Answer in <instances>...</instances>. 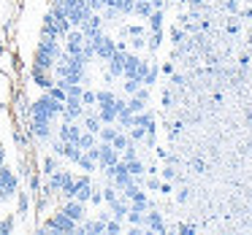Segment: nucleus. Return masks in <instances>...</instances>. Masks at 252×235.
I'll return each mask as SVG.
<instances>
[{
    "label": "nucleus",
    "mask_w": 252,
    "mask_h": 235,
    "mask_svg": "<svg viewBox=\"0 0 252 235\" xmlns=\"http://www.w3.org/2000/svg\"><path fill=\"white\" fill-rule=\"evenodd\" d=\"M192 170H195V173H203V170H206V162H203V159H192Z\"/></svg>",
    "instance_id": "obj_40"
},
{
    "label": "nucleus",
    "mask_w": 252,
    "mask_h": 235,
    "mask_svg": "<svg viewBox=\"0 0 252 235\" xmlns=\"http://www.w3.org/2000/svg\"><path fill=\"white\" fill-rule=\"evenodd\" d=\"M155 152H158V157H160V159H168V152H165V149L155 146Z\"/></svg>",
    "instance_id": "obj_46"
},
{
    "label": "nucleus",
    "mask_w": 252,
    "mask_h": 235,
    "mask_svg": "<svg viewBox=\"0 0 252 235\" xmlns=\"http://www.w3.org/2000/svg\"><path fill=\"white\" fill-rule=\"evenodd\" d=\"M117 132H120V127H114V125H103V127H100V132H98L100 143H111Z\"/></svg>",
    "instance_id": "obj_19"
},
{
    "label": "nucleus",
    "mask_w": 252,
    "mask_h": 235,
    "mask_svg": "<svg viewBox=\"0 0 252 235\" xmlns=\"http://www.w3.org/2000/svg\"><path fill=\"white\" fill-rule=\"evenodd\" d=\"M87 203H93V206H100V203H103V189L93 184V195H90V200H87Z\"/></svg>",
    "instance_id": "obj_33"
},
{
    "label": "nucleus",
    "mask_w": 252,
    "mask_h": 235,
    "mask_svg": "<svg viewBox=\"0 0 252 235\" xmlns=\"http://www.w3.org/2000/svg\"><path fill=\"white\" fill-rule=\"evenodd\" d=\"M95 143H98V135H93V132H87V130H82V135H79V141H76V146L82 149V152H87V149H93Z\"/></svg>",
    "instance_id": "obj_17"
},
{
    "label": "nucleus",
    "mask_w": 252,
    "mask_h": 235,
    "mask_svg": "<svg viewBox=\"0 0 252 235\" xmlns=\"http://www.w3.org/2000/svg\"><path fill=\"white\" fill-rule=\"evenodd\" d=\"M160 173H163V179H165V181H174V179H176V170H174V165H171V162L165 165V168L160 170Z\"/></svg>",
    "instance_id": "obj_36"
},
{
    "label": "nucleus",
    "mask_w": 252,
    "mask_h": 235,
    "mask_svg": "<svg viewBox=\"0 0 252 235\" xmlns=\"http://www.w3.org/2000/svg\"><path fill=\"white\" fill-rule=\"evenodd\" d=\"M225 8L230 14H239V0H225Z\"/></svg>",
    "instance_id": "obj_39"
},
{
    "label": "nucleus",
    "mask_w": 252,
    "mask_h": 235,
    "mask_svg": "<svg viewBox=\"0 0 252 235\" xmlns=\"http://www.w3.org/2000/svg\"><path fill=\"white\" fill-rule=\"evenodd\" d=\"M76 165H79V168L84 170V173H93V170L98 168V162H95V159H90V157H87V154H84V152H82V157L76 159Z\"/></svg>",
    "instance_id": "obj_24"
},
{
    "label": "nucleus",
    "mask_w": 252,
    "mask_h": 235,
    "mask_svg": "<svg viewBox=\"0 0 252 235\" xmlns=\"http://www.w3.org/2000/svg\"><path fill=\"white\" fill-rule=\"evenodd\" d=\"M41 168H44V170H41V173H44V176H52V173H55V170H60L63 165L57 162V154H55V157H44V165H41Z\"/></svg>",
    "instance_id": "obj_23"
},
{
    "label": "nucleus",
    "mask_w": 252,
    "mask_h": 235,
    "mask_svg": "<svg viewBox=\"0 0 252 235\" xmlns=\"http://www.w3.org/2000/svg\"><path fill=\"white\" fill-rule=\"evenodd\" d=\"M144 213H147V211H138V208H130L125 219H127L130 224H141V227H144Z\"/></svg>",
    "instance_id": "obj_27"
},
{
    "label": "nucleus",
    "mask_w": 252,
    "mask_h": 235,
    "mask_svg": "<svg viewBox=\"0 0 252 235\" xmlns=\"http://www.w3.org/2000/svg\"><path fill=\"white\" fill-rule=\"evenodd\" d=\"M158 73H160V68H158V65H155V62H152V65H149V71L144 73L141 84H144V87H149V89H152V87H155V81H158Z\"/></svg>",
    "instance_id": "obj_21"
},
{
    "label": "nucleus",
    "mask_w": 252,
    "mask_h": 235,
    "mask_svg": "<svg viewBox=\"0 0 252 235\" xmlns=\"http://www.w3.org/2000/svg\"><path fill=\"white\" fill-rule=\"evenodd\" d=\"M171 44H174V46L185 44V30H182V27H171Z\"/></svg>",
    "instance_id": "obj_31"
},
{
    "label": "nucleus",
    "mask_w": 252,
    "mask_h": 235,
    "mask_svg": "<svg viewBox=\"0 0 252 235\" xmlns=\"http://www.w3.org/2000/svg\"><path fill=\"white\" fill-rule=\"evenodd\" d=\"M30 114H44V116H49V119L57 125V122H60V116H63V103H60V100H55L49 92H44L38 100H33Z\"/></svg>",
    "instance_id": "obj_2"
},
{
    "label": "nucleus",
    "mask_w": 252,
    "mask_h": 235,
    "mask_svg": "<svg viewBox=\"0 0 252 235\" xmlns=\"http://www.w3.org/2000/svg\"><path fill=\"white\" fill-rule=\"evenodd\" d=\"M144 186H147L149 192H160V181L155 179V173H152V179H144Z\"/></svg>",
    "instance_id": "obj_35"
},
{
    "label": "nucleus",
    "mask_w": 252,
    "mask_h": 235,
    "mask_svg": "<svg viewBox=\"0 0 252 235\" xmlns=\"http://www.w3.org/2000/svg\"><path fill=\"white\" fill-rule=\"evenodd\" d=\"M203 6V0H190V8H201Z\"/></svg>",
    "instance_id": "obj_49"
},
{
    "label": "nucleus",
    "mask_w": 252,
    "mask_h": 235,
    "mask_svg": "<svg viewBox=\"0 0 252 235\" xmlns=\"http://www.w3.org/2000/svg\"><path fill=\"white\" fill-rule=\"evenodd\" d=\"M79 135H82V125H76V122H63V125L57 127V138H60V141L76 143Z\"/></svg>",
    "instance_id": "obj_8"
},
{
    "label": "nucleus",
    "mask_w": 252,
    "mask_h": 235,
    "mask_svg": "<svg viewBox=\"0 0 252 235\" xmlns=\"http://www.w3.org/2000/svg\"><path fill=\"white\" fill-rule=\"evenodd\" d=\"M163 19H165L163 8H155V11L147 17V27H149V33H158V30H163Z\"/></svg>",
    "instance_id": "obj_14"
},
{
    "label": "nucleus",
    "mask_w": 252,
    "mask_h": 235,
    "mask_svg": "<svg viewBox=\"0 0 252 235\" xmlns=\"http://www.w3.org/2000/svg\"><path fill=\"white\" fill-rule=\"evenodd\" d=\"M171 192H174V189H171L168 181H165V184H160V195H171Z\"/></svg>",
    "instance_id": "obj_45"
},
{
    "label": "nucleus",
    "mask_w": 252,
    "mask_h": 235,
    "mask_svg": "<svg viewBox=\"0 0 252 235\" xmlns=\"http://www.w3.org/2000/svg\"><path fill=\"white\" fill-rule=\"evenodd\" d=\"M171 103H174V95H171V89H165V92H163V105H165V108H171Z\"/></svg>",
    "instance_id": "obj_41"
},
{
    "label": "nucleus",
    "mask_w": 252,
    "mask_h": 235,
    "mask_svg": "<svg viewBox=\"0 0 252 235\" xmlns=\"http://www.w3.org/2000/svg\"><path fill=\"white\" fill-rule=\"evenodd\" d=\"M144 230H147V233H160V235L168 233V227H165V222H163V213L149 208V213H144Z\"/></svg>",
    "instance_id": "obj_7"
},
{
    "label": "nucleus",
    "mask_w": 252,
    "mask_h": 235,
    "mask_svg": "<svg viewBox=\"0 0 252 235\" xmlns=\"http://www.w3.org/2000/svg\"><path fill=\"white\" fill-rule=\"evenodd\" d=\"M49 224H52V230H55V233L60 235V233H76V224H79V222H73V219L68 216V213L57 211V213H52Z\"/></svg>",
    "instance_id": "obj_6"
},
{
    "label": "nucleus",
    "mask_w": 252,
    "mask_h": 235,
    "mask_svg": "<svg viewBox=\"0 0 252 235\" xmlns=\"http://www.w3.org/2000/svg\"><path fill=\"white\" fill-rule=\"evenodd\" d=\"M160 46H163V30H158V33H152V35L147 38V49H149V52H158Z\"/></svg>",
    "instance_id": "obj_25"
},
{
    "label": "nucleus",
    "mask_w": 252,
    "mask_h": 235,
    "mask_svg": "<svg viewBox=\"0 0 252 235\" xmlns=\"http://www.w3.org/2000/svg\"><path fill=\"white\" fill-rule=\"evenodd\" d=\"M90 195H93V181H90V173H84V176H79V179H76L73 197H76V200H82V203H87Z\"/></svg>",
    "instance_id": "obj_9"
},
{
    "label": "nucleus",
    "mask_w": 252,
    "mask_h": 235,
    "mask_svg": "<svg viewBox=\"0 0 252 235\" xmlns=\"http://www.w3.org/2000/svg\"><path fill=\"white\" fill-rule=\"evenodd\" d=\"M38 189H41V170H35V173L30 176V192L38 195Z\"/></svg>",
    "instance_id": "obj_34"
},
{
    "label": "nucleus",
    "mask_w": 252,
    "mask_h": 235,
    "mask_svg": "<svg viewBox=\"0 0 252 235\" xmlns=\"http://www.w3.org/2000/svg\"><path fill=\"white\" fill-rule=\"evenodd\" d=\"M33 84L38 89H49L52 84H55V76H52V71H44V68H38V65H33Z\"/></svg>",
    "instance_id": "obj_10"
},
{
    "label": "nucleus",
    "mask_w": 252,
    "mask_h": 235,
    "mask_svg": "<svg viewBox=\"0 0 252 235\" xmlns=\"http://www.w3.org/2000/svg\"><path fill=\"white\" fill-rule=\"evenodd\" d=\"M28 130H30V135H33L35 141L49 143L52 138H55V122H52L49 116H44V114H30Z\"/></svg>",
    "instance_id": "obj_1"
},
{
    "label": "nucleus",
    "mask_w": 252,
    "mask_h": 235,
    "mask_svg": "<svg viewBox=\"0 0 252 235\" xmlns=\"http://www.w3.org/2000/svg\"><path fill=\"white\" fill-rule=\"evenodd\" d=\"M82 105H84V108H93V105H98V95L90 92V89H84V92H82Z\"/></svg>",
    "instance_id": "obj_28"
},
{
    "label": "nucleus",
    "mask_w": 252,
    "mask_h": 235,
    "mask_svg": "<svg viewBox=\"0 0 252 235\" xmlns=\"http://www.w3.org/2000/svg\"><path fill=\"white\" fill-rule=\"evenodd\" d=\"M176 200H179V203H187V200H190V189H179V195H176Z\"/></svg>",
    "instance_id": "obj_43"
},
{
    "label": "nucleus",
    "mask_w": 252,
    "mask_h": 235,
    "mask_svg": "<svg viewBox=\"0 0 252 235\" xmlns=\"http://www.w3.org/2000/svg\"><path fill=\"white\" fill-rule=\"evenodd\" d=\"M100 127H103V122L98 119V114H87V111H84V116H82V130H87V132H93V135H98Z\"/></svg>",
    "instance_id": "obj_12"
},
{
    "label": "nucleus",
    "mask_w": 252,
    "mask_h": 235,
    "mask_svg": "<svg viewBox=\"0 0 252 235\" xmlns=\"http://www.w3.org/2000/svg\"><path fill=\"white\" fill-rule=\"evenodd\" d=\"M122 35H130V38H136V35H147V30L138 27V25H127V27H122Z\"/></svg>",
    "instance_id": "obj_29"
},
{
    "label": "nucleus",
    "mask_w": 252,
    "mask_h": 235,
    "mask_svg": "<svg viewBox=\"0 0 252 235\" xmlns=\"http://www.w3.org/2000/svg\"><path fill=\"white\" fill-rule=\"evenodd\" d=\"M55 57L49 54V52H44V49H35V65L38 68H44V71H52L55 68Z\"/></svg>",
    "instance_id": "obj_15"
},
{
    "label": "nucleus",
    "mask_w": 252,
    "mask_h": 235,
    "mask_svg": "<svg viewBox=\"0 0 252 235\" xmlns=\"http://www.w3.org/2000/svg\"><path fill=\"white\" fill-rule=\"evenodd\" d=\"M122 162L127 165V170H130V176H133V179H141V176L147 173V165H144L138 157H136V159H122Z\"/></svg>",
    "instance_id": "obj_16"
},
{
    "label": "nucleus",
    "mask_w": 252,
    "mask_h": 235,
    "mask_svg": "<svg viewBox=\"0 0 252 235\" xmlns=\"http://www.w3.org/2000/svg\"><path fill=\"white\" fill-rule=\"evenodd\" d=\"M165 3H174V0H165Z\"/></svg>",
    "instance_id": "obj_50"
},
{
    "label": "nucleus",
    "mask_w": 252,
    "mask_h": 235,
    "mask_svg": "<svg viewBox=\"0 0 252 235\" xmlns=\"http://www.w3.org/2000/svg\"><path fill=\"white\" fill-rule=\"evenodd\" d=\"M171 84H174V87H179V84H185V76H179V73H171Z\"/></svg>",
    "instance_id": "obj_44"
},
{
    "label": "nucleus",
    "mask_w": 252,
    "mask_h": 235,
    "mask_svg": "<svg viewBox=\"0 0 252 235\" xmlns=\"http://www.w3.org/2000/svg\"><path fill=\"white\" fill-rule=\"evenodd\" d=\"M109 208H111V216L114 219H125L127 211H130V203H127L125 197H117L114 203H109Z\"/></svg>",
    "instance_id": "obj_13"
},
{
    "label": "nucleus",
    "mask_w": 252,
    "mask_h": 235,
    "mask_svg": "<svg viewBox=\"0 0 252 235\" xmlns=\"http://www.w3.org/2000/svg\"><path fill=\"white\" fill-rule=\"evenodd\" d=\"M117 127H120V130H125V132L133 127V114L127 108H122L120 114H117Z\"/></svg>",
    "instance_id": "obj_18"
},
{
    "label": "nucleus",
    "mask_w": 252,
    "mask_h": 235,
    "mask_svg": "<svg viewBox=\"0 0 252 235\" xmlns=\"http://www.w3.org/2000/svg\"><path fill=\"white\" fill-rule=\"evenodd\" d=\"M114 8L120 11V17H127L133 14V0H114Z\"/></svg>",
    "instance_id": "obj_26"
},
{
    "label": "nucleus",
    "mask_w": 252,
    "mask_h": 235,
    "mask_svg": "<svg viewBox=\"0 0 252 235\" xmlns=\"http://www.w3.org/2000/svg\"><path fill=\"white\" fill-rule=\"evenodd\" d=\"M90 44H93V49H95V57H98L100 62H106L111 54H114V49H117V41L111 38L109 33H103V30H100V33L95 35V38H90Z\"/></svg>",
    "instance_id": "obj_3"
},
{
    "label": "nucleus",
    "mask_w": 252,
    "mask_h": 235,
    "mask_svg": "<svg viewBox=\"0 0 252 235\" xmlns=\"http://www.w3.org/2000/svg\"><path fill=\"white\" fill-rule=\"evenodd\" d=\"M241 19H252V8H244V11H241Z\"/></svg>",
    "instance_id": "obj_48"
},
{
    "label": "nucleus",
    "mask_w": 252,
    "mask_h": 235,
    "mask_svg": "<svg viewBox=\"0 0 252 235\" xmlns=\"http://www.w3.org/2000/svg\"><path fill=\"white\" fill-rule=\"evenodd\" d=\"M147 108V100H141L138 95H127V111L130 114H138V111Z\"/></svg>",
    "instance_id": "obj_20"
},
{
    "label": "nucleus",
    "mask_w": 252,
    "mask_h": 235,
    "mask_svg": "<svg viewBox=\"0 0 252 235\" xmlns=\"http://www.w3.org/2000/svg\"><path fill=\"white\" fill-rule=\"evenodd\" d=\"M163 73H168V76H171V73H174V62H165V65H163Z\"/></svg>",
    "instance_id": "obj_47"
},
{
    "label": "nucleus",
    "mask_w": 252,
    "mask_h": 235,
    "mask_svg": "<svg viewBox=\"0 0 252 235\" xmlns=\"http://www.w3.org/2000/svg\"><path fill=\"white\" fill-rule=\"evenodd\" d=\"M138 87H141V81H138V78H125V81H122V89H125V95H133Z\"/></svg>",
    "instance_id": "obj_30"
},
{
    "label": "nucleus",
    "mask_w": 252,
    "mask_h": 235,
    "mask_svg": "<svg viewBox=\"0 0 252 235\" xmlns=\"http://www.w3.org/2000/svg\"><path fill=\"white\" fill-rule=\"evenodd\" d=\"M63 41H65V52H68V54H73V57L82 54V49L87 46V38H84V33H82L79 27H73Z\"/></svg>",
    "instance_id": "obj_5"
},
{
    "label": "nucleus",
    "mask_w": 252,
    "mask_h": 235,
    "mask_svg": "<svg viewBox=\"0 0 252 235\" xmlns=\"http://www.w3.org/2000/svg\"><path fill=\"white\" fill-rule=\"evenodd\" d=\"M130 143H133V141H130V138L125 135V130H120V132H117V135H114V141H111V146H114L117 152H125V149L130 146Z\"/></svg>",
    "instance_id": "obj_22"
},
{
    "label": "nucleus",
    "mask_w": 252,
    "mask_h": 235,
    "mask_svg": "<svg viewBox=\"0 0 252 235\" xmlns=\"http://www.w3.org/2000/svg\"><path fill=\"white\" fill-rule=\"evenodd\" d=\"M176 230H179L182 235H192V233H195V227H192V224H179Z\"/></svg>",
    "instance_id": "obj_42"
},
{
    "label": "nucleus",
    "mask_w": 252,
    "mask_h": 235,
    "mask_svg": "<svg viewBox=\"0 0 252 235\" xmlns=\"http://www.w3.org/2000/svg\"><path fill=\"white\" fill-rule=\"evenodd\" d=\"M125 54L127 52H122V49H114V54L109 57V73H114V76H122V71H125Z\"/></svg>",
    "instance_id": "obj_11"
},
{
    "label": "nucleus",
    "mask_w": 252,
    "mask_h": 235,
    "mask_svg": "<svg viewBox=\"0 0 252 235\" xmlns=\"http://www.w3.org/2000/svg\"><path fill=\"white\" fill-rule=\"evenodd\" d=\"M60 211H63V213H68V216H71L73 222H84V219H87V203L76 200V197H68V200L63 203Z\"/></svg>",
    "instance_id": "obj_4"
},
{
    "label": "nucleus",
    "mask_w": 252,
    "mask_h": 235,
    "mask_svg": "<svg viewBox=\"0 0 252 235\" xmlns=\"http://www.w3.org/2000/svg\"><path fill=\"white\" fill-rule=\"evenodd\" d=\"M28 208H30L28 195H19V216H25V213H28Z\"/></svg>",
    "instance_id": "obj_37"
},
{
    "label": "nucleus",
    "mask_w": 252,
    "mask_h": 235,
    "mask_svg": "<svg viewBox=\"0 0 252 235\" xmlns=\"http://www.w3.org/2000/svg\"><path fill=\"white\" fill-rule=\"evenodd\" d=\"M239 30H241V25H239V17H233V19L228 22V33H230V35H236Z\"/></svg>",
    "instance_id": "obj_38"
},
{
    "label": "nucleus",
    "mask_w": 252,
    "mask_h": 235,
    "mask_svg": "<svg viewBox=\"0 0 252 235\" xmlns=\"http://www.w3.org/2000/svg\"><path fill=\"white\" fill-rule=\"evenodd\" d=\"M106 233H109V235H120L122 233L120 219H109V222H106Z\"/></svg>",
    "instance_id": "obj_32"
}]
</instances>
